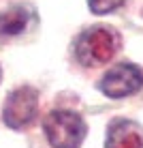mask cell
Instances as JSON below:
<instances>
[{"mask_svg":"<svg viewBox=\"0 0 143 148\" xmlns=\"http://www.w3.org/2000/svg\"><path fill=\"white\" fill-rule=\"evenodd\" d=\"M117 45H120V39L111 28L94 26L79 34L75 54L83 67H98V64H105L113 58Z\"/></svg>","mask_w":143,"mask_h":148,"instance_id":"cell-1","label":"cell"},{"mask_svg":"<svg viewBox=\"0 0 143 148\" xmlns=\"http://www.w3.org/2000/svg\"><path fill=\"white\" fill-rule=\"evenodd\" d=\"M43 129L54 148H79L85 137V122L75 112L56 110L47 114Z\"/></svg>","mask_w":143,"mask_h":148,"instance_id":"cell-2","label":"cell"},{"mask_svg":"<svg viewBox=\"0 0 143 148\" xmlns=\"http://www.w3.org/2000/svg\"><path fill=\"white\" fill-rule=\"evenodd\" d=\"M37 105H39L37 90L30 88V86H22V88L13 90L9 95L2 110V118L11 129H22V127H26L34 120Z\"/></svg>","mask_w":143,"mask_h":148,"instance_id":"cell-3","label":"cell"},{"mask_svg":"<svg viewBox=\"0 0 143 148\" xmlns=\"http://www.w3.org/2000/svg\"><path fill=\"white\" fill-rule=\"evenodd\" d=\"M141 86H143V73L139 67L130 62L115 64L100 82V90L111 99H124L128 95H135L137 90H141Z\"/></svg>","mask_w":143,"mask_h":148,"instance_id":"cell-4","label":"cell"},{"mask_svg":"<svg viewBox=\"0 0 143 148\" xmlns=\"http://www.w3.org/2000/svg\"><path fill=\"white\" fill-rule=\"evenodd\" d=\"M107 148H143V135L139 127L128 120L113 122L107 135Z\"/></svg>","mask_w":143,"mask_h":148,"instance_id":"cell-5","label":"cell"},{"mask_svg":"<svg viewBox=\"0 0 143 148\" xmlns=\"http://www.w3.org/2000/svg\"><path fill=\"white\" fill-rule=\"evenodd\" d=\"M30 11L26 7H11L7 11H0V37L19 34L28 26Z\"/></svg>","mask_w":143,"mask_h":148,"instance_id":"cell-6","label":"cell"},{"mask_svg":"<svg viewBox=\"0 0 143 148\" xmlns=\"http://www.w3.org/2000/svg\"><path fill=\"white\" fill-rule=\"evenodd\" d=\"M122 2H124V0H88L92 13H98V15L113 11V9H117Z\"/></svg>","mask_w":143,"mask_h":148,"instance_id":"cell-7","label":"cell"}]
</instances>
